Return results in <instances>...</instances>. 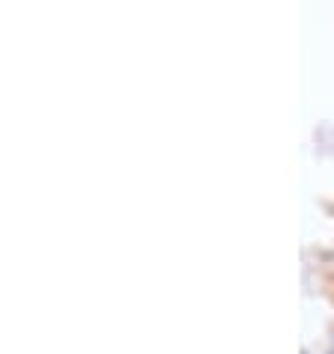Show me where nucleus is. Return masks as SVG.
Returning <instances> with one entry per match:
<instances>
[{"mask_svg": "<svg viewBox=\"0 0 334 354\" xmlns=\"http://www.w3.org/2000/svg\"><path fill=\"white\" fill-rule=\"evenodd\" d=\"M331 354H334V351H331Z\"/></svg>", "mask_w": 334, "mask_h": 354, "instance_id": "obj_1", "label": "nucleus"}]
</instances>
